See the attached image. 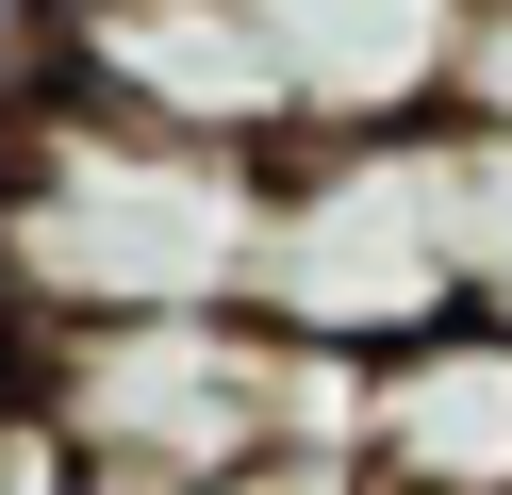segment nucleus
Masks as SVG:
<instances>
[{"label":"nucleus","instance_id":"423d86ee","mask_svg":"<svg viewBox=\"0 0 512 495\" xmlns=\"http://www.w3.org/2000/svg\"><path fill=\"white\" fill-rule=\"evenodd\" d=\"M298 66V116L314 132H397L446 116V66H463V0H248Z\"/></svg>","mask_w":512,"mask_h":495},{"label":"nucleus","instance_id":"7ed1b4c3","mask_svg":"<svg viewBox=\"0 0 512 495\" xmlns=\"http://www.w3.org/2000/svg\"><path fill=\"white\" fill-rule=\"evenodd\" d=\"M248 314L314 363H397L413 330H463V116L298 132L265 165Z\"/></svg>","mask_w":512,"mask_h":495},{"label":"nucleus","instance_id":"f03ea898","mask_svg":"<svg viewBox=\"0 0 512 495\" xmlns=\"http://www.w3.org/2000/svg\"><path fill=\"white\" fill-rule=\"evenodd\" d=\"M34 396H50V429L83 446L100 495H232L298 446L347 462L364 363L281 347L265 314H133V330H50Z\"/></svg>","mask_w":512,"mask_h":495},{"label":"nucleus","instance_id":"1a4fd4ad","mask_svg":"<svg viewBox=\"0 0 512 495\" xmlns=\"http://www.w3.org/2000/svg\"><path fill=\"white\" fill-rule=\"evenodd\" d=\"M446 116L512 132V0H463V66H446Z\"/></svg>","mask_w":512,"mask_h":495},{"label":"nucleus","instance_id":"9d476101","mask_svg":"<svg viewBox=\"0 0 512 495\" xmlns=\"http://www.w3.org/2000/svg\"><path fill=\"white\" fill-rule=\"evenodd\" d=\"M232 495H364V462H331V446H298V462H265V479H232Z\"/></svg>","mask_w":512,"mask_h":495},{"label":"nucleus","instance_id":"20e7f679","mask_svg":"<svg viewBox=\"0 0 512 495\" xmlns=\"http://www.w3.org/2000/svg\"><path fill=\"white\" fill-rule=\"evenodd\" d=\"M83 99L149 132H199V149H298V66L248 0H83Z\"/></svg>","mask_w":512,"mask_h":495},{"label":"nucleus","instance_id":"0eeeda50","mask_svg":"<svg viewBox=\"0 0 512 495\" xmlns=\"http://www.w3.org/2000/svg\"><path fill=\"white\" fill-rule=\"evenodd\" d=\"M83 99V0H0V149Z\"/></svg>","mask_w":512,"mask_h":495},{"label":"nucleus","instance_id":"f257e3e1","mask_svg":"<svg viewBox=\"0 0 512 495\" xmlns=\"http://www.w3.org/2000/svg\"><path fill=\"white\" fill-rule=\"evenodd\" d=\"M0 198H17L34 330L248 314V264H265V149H199V132H149V116L67 99L50 132L0 149Z\"/></svg>","mask_w":512,"mask_h":495},{"label":"nucleus","instance_id":"6e6552de","mask_svg":"<svg viewBox=\"0 0 512 495\" xmlns=\"http://www.w3.org/2000/svg\"><path fill=\"white\" fill-rule=\"evenodd\" d=\"M463 314L512 330V132H463Z\"/></svg>","mask_w":512,"mask_h":495},{"label":"nucleus","instance_id":"39448f33","mask_svg":"<svg viewBox=\"0 0 512 495\" xmlns=\"http://www.w3.org/2000/svg\"><path fill=\"white\" fill-rule=\"evenodd\" d=\"M364 495H512V330H413L397 363H364V413H347Z\"/></svg>","mask_w":512,"mask_h":495}]
</instances>
